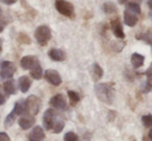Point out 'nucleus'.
Masks as SVG:
<instances>
[{
    "mask_svg": "<svg viewBox=\"0 0 152 141\" xmlns=\"http://www.w3.org/2000/svg\"><path fill=\"white\" fill-rule=\"evenodd\" d=\"M94 92L98 100L106 104H112L113 98H114V85L112 84L102 82V84L95 85Z\"/></svg>",
    "mask_w": 152,
    "mask_h": 141,
    "instance_id": "nucleus-1",
    "label": "nucleus"
},
{
    "mask_svg": "<svg viewBox=\"0 0 152 141\" xmlns=\"http://www.w3.org/2000/svg\"><path fill=\"white\" fill-rule=\"evenodd\" d=\"M34 37H35L36 41L39 46H45L48 44L50 39L52 38V32L51 29L46 25H40L36 28L34 32Z\"/></svg>",
    "mask_w": 152,
    "mask_h": 141,
    "instance_id": "nucleus-2",
    "label": "nucleus"
},
{
    "mask_svg": "<svg viewBox=\"0 0 152 141\" xmlns=\"http://www.w3.org/2000/svg\"><path fill=\"white\" fill-rule=\"evenodd\" d=\"M25 104V111L28 113V115H36L39 112L40 108V100L37 96L30 95L26 100L24 101Z\"/></svg>",
    "mask_w": 152,
    "mask_h": 141,
    "instance_id": "nucleus-3",
    "label": "nucleus"
},
{
    "mask_svg": "<svg viewBox=\"0 0 152 141\" xmlns=\"http://www.w3.org/2000/svg\"><path fill=\"white\" fill-rule=\"evenodd\" d=\"M55 7L59 14H63L68 18H72L75 16L74 5L67 0H56L55 1Z\"/></svg>",
    "mask_w": 152,
    "mask_h": 141,
    "instance_id": "nucleus-4",
    "label": "nucleus"
},
{
    "mask_svg": "<svg viewBox=\"0 0 152 141\" xmlns=\"http://www.w3.org/2000/svg\"><path fill=\"white\" fill-rule=\"evenodd\" d=\"M17 70V67L12 62L3 61L1 64V71H0V76L2 80H10L14 76L15 72Z\"/></svg>",
    "mask_w": 152,
    "mask_h": 141,
    "instance_id": "nucleus-5",
    "label": "nucleus"
},
{
    "mask_svg": "<svg viewBox=\"0 0 152 141\" xmlns=\"http://www.w3.org/2000/svg\"><path fill=\"white\" fill-rule=\"evenodd\" d=\"M45 78L48 80V82H50L51 85H55V87L60 85L62 82L61 76L59 74V72L54 69L46 70V72H45Z\"/></svg>",
    "mask_w": 152,
    "mask_h": 141,
    "instance_id": "nucleus-6",
    "label": "nucleus"
},
{
    "mask_svg": "<svg viewBox=\"0 0 152 141\" xmlns=\"http://www.w3.org/2000/svg\"><path fill=\"white\" fill-rule=\"evenodd\" d=\"M20 64L23 69L31 70L39 64V61H38V58L36 56H25L21 59Z\"/></svg>",
    "mask_w": 152,
    "mask_h": 141,
    "instance_id": "nucleus-7",
    "label": "nucleus"
},
{
    "mask_svg": "<svg viewBox=\"0 0 152 141\" xmlns=\"http://www.w3.org/2000/svg\"><path fill=\"white\" fill-rule=\"evenodd\" d=\"M50 105L52 106L53 108L55 109H60V110H63L66 108V100L64 98V96L62 94H57V95L53 96L52 98L50 99L49 101Z\"/></svg>",
    "mask_w": 152,
    "mask_h": 141,
    "instance_id": "nucleus-8",
    "label": "nucleus"
},
{
    "mask_svg": "<svg viewBox=\"0 0 152 141\" xmlns=\"http://www.w3.org/2000/svg\"><path fill=\"white\" fill-rule=\"evenodd\" d=\"M55 111L54 109H47L44 113V116H42V125H44L45 129L46 130H51L53 127V124L55 121Z\"/></svg>",
    "mask_w": 152,
    "mask_h": 141,
    "instance_id": "nucleus-9",
    "label": "nucleus"
},
{
    "mask_svg": "<svg viewBox=\"0 0 152 141\" xmlns=\"http://www.w3.org/2000/svg\"><path fill=\"white\" fill-rule=\"evenodd\" d=\"M45 137L46 135L42 128L40 126H35L29 135V141H44Z\"/></svg>",
    "mask_w": 152,
    "mask_h": 141,
    "instance_id": "nucleus-10",
    "label": "nucleus"
},
{
    "mask_svg": "<svg viewBox=\"0 0 152 141\" xmlns=\"http://www.w3.org/2000/svg\"><path fill=\"white\" fill-rule=\"evenodd\" d=\"M111 25H112V30H113L114 35L116 36L117 38H119V39H123V38L125 37V33H124V31H123V27H122V25H121L120 20L116 19V20L112 21Z\"/></svg>",
    "mask_w": 152,
    "mask_h": 141,
    "instance_id": "nucleus-11",
    "label": "nucleus"
},
{
    "mask_svg": "<svg viewBox=\"0 0 152 141\" xmlns=\"http://www.w3.org/2000/svg\"><path fill=\"white\" fill-rule=\"evenodd\" d=\"M48 56L55 62H62L65 60V53L60 48H51L48 52Z\"/></svg>",
    "mask_w": 152,
    "mask_h": 141,
    "instance_id": "nucleus-12",
    "label": "nucleus"
},
{
    "mask_svg": "<svg viewBox=\"0 0 152 141\" xmlns=\"http://www.w3.org/2000/svg\"><path fill=\"white\" fill-rule=\"evenodd\" d=\"M123 18H124V23L128 27H134L137 25V23H138V14L129 12L128 9L124 10Z\"/></svg>",
    "mask_w": 152,
    "mask_h": 141,
    "instance_id": "nucleus-13",
    "label": "nucleus"
},
{
    "mask_svg": "<svg viewBox=\"0 0 152 141\" xmlns=\"http://www.w3.org/2000/svg\"><path fill=\"white\" fill-rule=\"evenodd\" d=\"M34 123H35V119L32 115H25V116H22L19 119V126L23 130L30 129L32 126L34 125Z\"/></svg>",
    "mask_w": 152,
    "mask_h": 141,
    "instance_id": "nucleus-14",
    "label": "nucleus"
},
{
    "mask_svg": "<svg viewBox=\"0 0 152 141\" xmlns=\"http://www.w3.org/2000/svg\"><path fill=\"white\" fill-rule=\"evenodd\" d=\"M18 84H19V89H20V91L22 92V93H27V92L29 91V89H30L32 82L30 78H29V76L22 75L19 78Z\"/></svg>",
    "mask_w": 152,
    "mask_h": 141,
    "instance_id": "nucleus-15",
    "label": "nucleus"
},
{
    "mask_svg": "<svg viewBox=\"0 0 152 141\" xmlns=\"http://www.w3.org/2000/svg\"><path fill=\"white\" fill-rule=\"evenodd\" d=\"M145 57L143 55L139 54V53H134L130 57V63H132V67L138 69V68L142 67L144 65Z\"/></svg>",
    "mask_w": 152,
    "mask_h": 141,
    "instance_id": "nucleus-16",
    "label": "nucleus"
},
{
    "mask_svg": "<svg viewBox=\"0 0 152 141\" xmlns=\"http://www.w3.org/2000/svg\"><path fill=\"white\" fill-rule=\"evenodd\" d=\"M90 73H91L92 80H93L94 82H97V80H99L100 78L102 77V75H104V70H102V68L100 67L97 63H94L93 65L91 66Z\"/></svg>",
    "mask_w": 152,
    "mask_h": 141,
    "instance_id": "nucleus-17",
    "label": "nucleus"
},
{
    "mask_svg": "<svg viewBox=\"0 0 152 141\" xmlns=\"http://www.w3.org/2000/svg\"><path fill=\"white\" fill-rule=\"evenodd\" d=\"M3 91L5 92L7 95H15L17 91V87H16V82H15L14 80H7L3 84Z\"/></svg>",
    "mask_w": 152,
    "mask_h": 141,
    "instance_id": "nucleus-18",
    "label": "nucleus"
},
{
    "mask_svg": "<svg viewBox=\"0 0 152 141\" xmlns=\"http://www.w3.org/2000/svg\"><path fill=\"white\" fill-rule=\"evenodd\" d=\"M102 10H104L106 14H115L117 12V7L113 2H104L102 4Z\"/></svg>",
    "mask_w": 152,
    "mask_h": 141,
    "instance_id": "nucleus-19",
    "label": "nucleus"
},
{
    "mask_svg": "<svg viewBox=\"0 0 152 141\" xmlns=\"http://www.w3.org/2000/svg\"><path fill=\"white\" fill-rule=\"evenodd\" d=\"M30 75L33 80H40V78L42 77V68L39 64H38L37 66H35L33 69L30 70Z\"/></svg>",
    "mask_w": 152,
    "mask_h": 141,
    "instance_id": "nucleus-20",
    "label": "nucleus"
},
{
    "mask_svg": "<svg viewBox=\"0 0 152 141\" xmlns=\"http://www.w3.org/2000/svg\"><path fill=\"white\" fill-rule=\"evenodd\" d=\"M126 9H128L129 12H134V14H141L140 5H139V3H137V2H134V1L128 2V3L126 4Z\"/></svg>",
    "mask_w": 152,
    "mask_h": 141,
    "instance_id": "nucleus-21",
    "label": "nucleus"
},
{
    "mask_svg": "<svg viewBox=\"0 0 152 141\" xmlns=\"http://www.w3.org/2000/svg\"><path fill=\"white\" fill-rule=\"evenodd\" d=\"M17 116H18V115H17L14 111H12L10 114H7V116L5 117V121H4V127H5V128L12 127V124L16 121Z\"/></svg>",
    "mask_w": 152,
    "mask_h": 141,
    "instance_id": "nucleus-22",
    "label": "nucleus"
},
{
    "mask_svg": "<svg viewBox=\"0 0 152 141\" xmlns=\"http://www.w3.org/2000/svg\"><path fill=\"white\" fill-rule=\"evenodd\" d=\"M64 129V121L62 119H55L54 124H53V127H52V130L54 133H60L62 130Z\"/></svg>",
    "mask_w": 152,
    "mask_h": 141,
    "instance_id": "nucleus-23",
    "label": "nucleus"
},
{
    "mask_svg": "<svg viewBox=\"0 0 152 141\" xmlns=\"http://www.w3.org/2000/svg\"><path fill=\"white\" fill-rule=\"evenodd\" d=\"M12 111L16 113L17 115H21V114H23L24 112H26V111H25V104H24V102H16V104H15Z\"/></svg>",
    "mask_w": 152,
    "mask_h": 141,
    "instance_id": "nucleus-24",
    "label": "nucleus"
},
{
    "mask_svg": "<svg viewBox=\"0 0 152 141\" xmlns=\"http://www.w3.org/2000/svg\"><path fill=\"white\" fill-rule=\"evenodd\" d=\"M67 96L69 98V101L72 105H76L79 101H80V95H79L77 92L75 91H68L67 92Z\"/></svg>",
    "mask_w": 152,
    "mask_h": 141,
    "instance_id": "nucleus-25",
    "label": "nucleus"
},
{
    "mask_svg": "<svg viewBox=\"0 0 152 141\" xmlns=\"http://www.w3.org/2000/svg\"><path fill=\"white\" fill-rule=\"evenodd\" d=\"M136 38L137 39L144 40V41H146L147 43L152 44V33L150 31L146 32V33H143V34H139V35L136 36Z\"/></svg>",
    "mask_w": 152,
    "mask_h": 141,
    "instance_id": "nucleus-26",
    "label": "nucleus"
},
{
    "mask_svg": "<svg viewBox=\"0 0 152 141\" xmlns=\"http://www.w3.org/2000/svg\"><path fill=\"white\" fill-rule=\"evenodd\" d=\"M124 46H125V42H121L120 40H116V41L112 42V48L116 53H119L123 50Z\"/></svg>",
    "mask_w": 152,
    "mask_h": 141,
    "instance_id": "nucleus-27",
    "label": "nucleus"
},
{
    "mask_svg": "<svg viewBox=\"0 0 152 141\" xmlns=\"http://www.w3.org/2000/svg\"><path fill=\"white\" fill-rule=\"evenodd\" d=\"M142 123L146 128L152 127V114H145L142 116Z\"/></svg>",
    "mask_w": 152,
    "mask_h": 141,
    "instance_id": "nucleus-28",
    "label": "nucleus"
},
{
    "mask_svg": "<svg viewBox=\"0 0 152 141\" xmlns=\"http://www.w3.org/2000/svg\"><path fill=\"white\" fill-rule=\"evenodd\" d=\"M79 137L74 132H67L64 135V141H78Z\"/></svg>",
    "mask_w": 152,
    "mask_h": 141,
    "instance_id": "nucleus-29",
    "label": "nucleus"
},
{
    "mask_svg": "<svg viewBox=\"0 0 152 141\" xmlns=\"http://www.w3.org/2000/svg\"><path fill=\"white\" fill-rule=\"evenodd\" d=\"M18 40L21 42V43H24V44H30V42H31L29 36L27 35V34H24V33H20V34H19Z\"/></svg>",
    "mask_w": 152,
    "mask_h": 141,
    "instance_id": "nucleus-30",
    "label": "nucleus"
},
{
    "mask_svg": "<svg viewBox=\"0 0 152 141\" xmlns=\"http://www.w3.org/2000/svg\"><path fill=\"white\" fill-rule=\"evenodd\" d=\"M152 90V85L150 82H146L143 87V93H149Z\"/></svg>",
    "mask_w": 152,
    "mask_h": 141,
    "instance_id": "nucleus-31",
    "label": "nucleus"
},
{
    "mask_svg": "<svg viewBox=\"0 0 152 141\" xmlns=\"http://www.w3.org/2000/svg\"><path fill=\"white\" fill-rule=\"evenodd\" d=\"M7 23H8V21L6 20L5 18H0V33L4 30L6 25H7Z\"/></svg>",
    "mask_w": 152,
    "mask_h": 141,
    "instance_id": "nucleus-32",
    "label": "nucleus"
},
{
    "mask_svg": "<svg viewBox=\"0 0 152 141\" xmlns=\"http://www.w3.org/2000/svg\"><path fill=\"white\" fill-rule=\"evenodd\" d=\"M145 75L147 76V78L149 80V82H152V63L150 64V66H149V68L146 70V72H145Z\"/></svg>",
    "mask_w": 152,
    "mask_h": 141,
    "instance_id": "nucleus-33",
    "label": "nucleus"
},
{
    "mask_svg": "<svg viewBox=\"0 0 152 141\" xmlns=\"http://www.w3.org/2000/svg\"><path fill=\"white\" fill-rule=\"evenodd\" d=\"M10 138L5 132H0V141H10Z\"/></svg>",
    "mask_w": 152,
    "mask_h": 141,
    "instance_id": "nucleus-34",
    "label": "nucleus"
},
{
    "mask_svg": "<svg viewBox=\"0 0 152 141\" xmlns=\"http://www.w3.org/2000/svg\"><path fill=\"white\" fill-rule=\"evenodd\" d=\"M17 1H18V0H0V2L6 4V5H12V4H15Z\"/></svg>",
    "mask_w": 152,
    "mask_h": 141,
    "instance_id": "nucleus-35",
    "label": "nucleus"
},
{
    "mask_svg": "<svg viewBox=\"0 0 152 141\" xmlns=\"http://www.w3.org/2000/svg\"><path fill=\"white\" fill-rule=\"evenodd\" d=\"M4 103H5V97H4L1 93H0V106L3 105Z\"/></svg>",
    "mask_w": 152,
    "mask_h": 141,
    "instance_id": "nucleus-36",
    "label": "nucleus"
},
{
    "mask_svg": "<svg viewBox=\"0 0 152 141\" xmlns=\"http://www.w3.org/2000/svg\"><path fill=\"white\" fill-rule=\"evenodd\" d=\"M147 5H148V7L150 8L152 12V0H148V1H147Z\"/></svg>",
    "mask_w": 152,
    "mask_h": 141,
    "instance_id": "nucleus-37",
    "label": "nucleus"
},
{
    "mask_svg": "<svg viewBox=\"0 0 152 141\" xmlns=\"http://www.w3.org/2000/svg\"><path fill=\"white\" fill-rule=\"evenodd\" d=\"M128 0H118V3H120V4H124V3H126Z\"/></svg>",
    "mask_w": 152,
    "mask_h": 141,
    "instance_id": "nucleus-38",
    "label": "nucleus"
},
{
    "mask_svg": "<svg viewBox=\"0 0 152 141\" xmlns=\"http://www.w3.org/2000/svg\"><path fill=\"white\" fill-rule=\"evenodd\" d=\"M148 136H149V138H150V140L152 141V129L149 131V134H148Z\"/></svg>",
    "mask_w": 152,
    "mask_h": 141,
    "instance_id": "nucleus-39",
    "label": "nucleus"
},
{
    "mask_svg": "<svg viewBox=\"0 0 152 141\" xmlns=\"http://www.w3.org/2000/svg\"><path fill=\"white\" fill-rule=\"evenodd\" d=\"M1 14H2V10H1V7H0V17H1Z\"/></svg>",
    "mask_w": 152,
    "mask_h": 141,
    "instance_id": "nucleus-40",
    "label": "nucleus"
},
{
    "mask_svg": "<svg viewBox=\"0 0 152 141\" xmlns=\"http://www.w3.org/2000/svg\"><path fill=\"white\" fill-rule=\"evenodd\" d=\"M150 17H151V18H152V12H150Z\"/></svg>",
    "mask_w": 152,
    "mask_h": 141,
    "instance_id": "nucleus-41",
    "label": "nucleus"
},
{
    "mask_svg": "<svg viewBox=\"0 0 152 141\" xmlns=\"http://www.w3.org/2000/svg\"><path fill=\"white\" fill-rule=\"evenodd\" d=\"M139 1H143V0H139Z\"/></svg>",
    "mask_w": 152,
    "mask_h": 141,
    "instance_id": "nucleus-42",
    "label": "nucleus"
}]
</instances>
